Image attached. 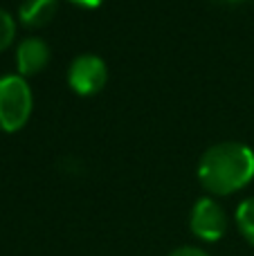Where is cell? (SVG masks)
I'll list each match as a JSON object with an SVG mask.
<instances>
[{"label": "cell", "instance_id": "cell-4", "mask_svg": "<svg viewBox=\"0 0 254 256\" xmlns=\"http://www.w3.org/2000/svg\"><path fill=\"white\" fill-rule=\"evenodd\" d=\"M228 214L212 196H202L194 202L189 214V230L202 243H218L228 234Z\"/></svg>", "mask_w": 254, "mask_h": 256}, {"label": "cell", "instance_id": "cell-5", "mask_svg": "<svg viewBox=\"0 0 254 256\" xmlns=\"http://www.w3.org/2000/svg\"><path fill=\"white\" fill-rule=\"evenodd\" d=\"M52 58V50L38 36H27L16 48V68L20 76H34L48 68Z\"/></svg>", "mask_w": 254, "mask_h": 256}, {"label": "cell", "instance_id": "cell-1", "mask_svg": "<svg viewBox=\"0 0 254 256\" xmlns=\"http://www.w3.org/2000/svg\"><path fill=\"white\" fill-rule=\"evenodd\" d=\"M196 173L212 198L236 194L254 180V150L243 142H218L202 153Z\"/></svg>", "mask_w": 254, "mask_h": 256}, {"label": "cell", "instance_id": "cell-11", "mask_svg": "<svg viewBox=\"0 0 254 256\" xmlns=\"http://www.w3.org/2000/svg\"><path fill=\"white\" fill-rule=\"evenodd\" d=\"M216 2H225V4H241V2H248V0H216Z\"/></svg>", "mask_w": 254, "mask_h": 256}, {"label": "cell", "instance_id": "cell-10", "mask_svg": "<svg viewBox=\"0 0 254 256\" xmlns=\"http://www.w3.org/2000/svg\"><path fill=\"white\" fill-rule=\"evenodd\" d=\"M68 2L76 4V7H84V9H94L104 2V0H68Z\"/></svg>", "mask_w": 254, "mask_h": 256}, {"label": "cell", "instance_id": "cell-3", "mask_svg": "<svg viewBox=\"0 0 254 256\" xmlns=\"http://www.w3.org/2000/svg\"><path fill=\"white\" fill-rule=\"evenodd\" d=\"M66 79L72 92H76L79 97H92L106 88L108 66L97 54H79L68 66Z\"/></svg>", "mask_w": 254, "mask_h": 256}, {"label": "cell", "instance_id": "cell-2", "mask_svg": "<svg viewBox=\"0 0 254 256\" xmlns=\"http://www.w3.org/2000/svg\"><path fill=\"white\" fill-rule=\"evenodd\" d=\"M34 110V94L25 76H0V130L16 132L30 122Z\"/></svg>", "mask_w": 254, "mask_h": 256}, {"label": "cell", "instance_id": "cell-6", "mask_svg": "<svg viewBox=\"0 0 254 256\" xmlns=\"http://www.w3.org/2000/svg\"><path fill=\"white\" fill-rule=\"evenodd\" d=\"M56 12L58 0H22L18 7V20L30 30H38L52 22Z\"/></svg>", "mask_w": 254, "mask_h": 256}, {"label": "cell", "instance_id": "cell-7", "mask_svg": "<svg viewBox=\"0 0 254 256\" xmlns=\"http://www.w3.org/2000/svg\"><path fill=\"white\" fill-rule=\"evenodd\" d=\"M234 220H236V227H238L243 238H246L250 245H254V196L238 202L236 214H234Z\"/></svg>", "mask_w": 254, "mask_h": 256}, {"label": "cell", "instance_id": "cell-8", "mask_svg": "<svg viewBox=\"0 0 254 256\" xmlns=\"http://www.w3.org/2000/svg\"><path fill=\"white\" fill-rule=\"evenodd\" d=\"M14 38H16V20L7 9L0 7V52H4L14 43Z\"/></svg>", "mask_w": 254, "mask_h": 256}, {"label": "cell", "instance_id": "cell-9", "mask_svg": "<svg viewBox=\"0 0 254 256\" xmlns=\"http://www.w3.org/2000/svg\"><path fill=\"white\" fill-rule=\"evenodd\" d=\"M166 256H210V254H207L205 250L196 248V245H182V248L171 250Z\"/></svg>", "mask_w": 254, "mask_h": 256}]
</instances>
